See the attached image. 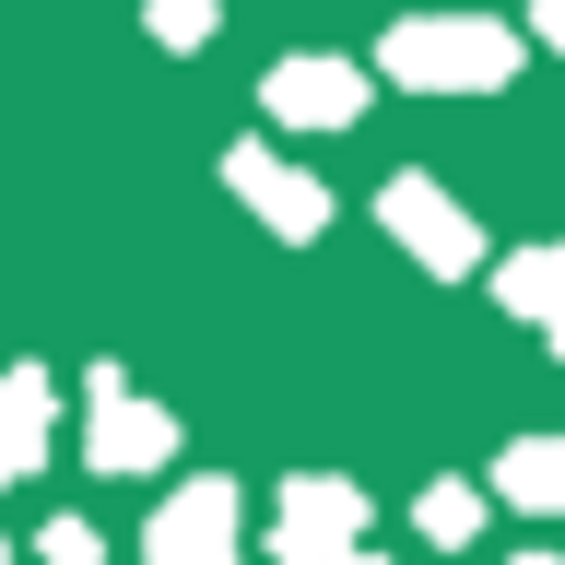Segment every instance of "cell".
I'll list each match as a JSON object with an SVG mask.
<instances>
[{
	"label": "cell",
	"mask_w": 565,
	"mask_h": 565,
	"mask_svg": "<svg viewBox=\"0 0 565 565\" xmlns=\"http://www.w3.org/2000/svg\"><path fill=\"white\" fill-rule=\"evenodd\" d=\"M530 60L519 24H494V12H401L377 35V83L401 95H507Z\"/></svg>",
	"instance_id": "6da1fadb"
},
{
	"label": "cell",
	"mask_w": 565,
	"mask_h": 565,
	"mask_svg": "<svg viewBox=\"0 0 565 565\" xmlns=\"http://www.w3.org/2000/svg\"><path fill=\"white\" fill-rule=\"evenodd\" d=\"M141 565H247V494L224 471H189V483L141 519Z\"/></svg>",
	"instance_id": "7a4b0ae2"
},
{
	"label": "cell",
	"mask_w": 565,
	"mask_h": 565,
	"mask_svg": "<svg viewBox=\"0 0 565 565\" xmlns=\"http://www.w3.org/2000/svg\"><path fill=\"white\" fill-rule=\"evenodd\" d=\"M377 224L401 236V259H413V271H436V282H471V259H483V224H471V212H459L424 166L377 177Z\"/></svg>",
	"instance_id": "3957f363"
},
{
	"label": "cell",
	"mask_w": 565,
	"mask_h": 565,
	"mask_svg": "<svg viewBox=\"0 0 565 565\" xmlns=\"http://www.w3.org/2000/svg\"><path fill=\"white\" fill-rule=\"evenodd\" d=\"M83 459L118 471V483H141V471H166V459H177V413H166V401H141L118 365H95V377H83Z\"/></svg>",
	"instance_id": "277c9868"
},
{
	"label": "cell",
	"mask_w": 565,
	"mask_h": 565,
	"mask_svg": "<svg viewBox=\"0 0 565 565\" xmlns=\"http://www.w3.org/2000/svg\"><path fill=\"white\" fill-rule=\"evenodd\" d=\"M353 542H365V494L342 471H295L271 507V565H342Z\"/></svg>",
	"instance_id": "5b68a950"
},
{
	"label": "cell",
	"mask_w": 565,
	"mask_h": 565,
	"mask_svg": "<svg viewBox=\"0 0 565 565\" xmlns=\"http://www.w3.org/2000/svg\"><path fill=\"white\" fill-rule=\"evenodd\" d=\"M259 106L282 130H353L365 118V60H330V47H295V60L259 71Z\"/></svg>",
	"instance_id": "8992f818"
},
{
	"label": "cell",
	"mask_w": 565,
	"mask_h": 565,
	"mask_svg": "<svg viewBox=\"0 0 565 565\" xmlns=\"http://www.w3.org/2000/svg\"><path fill=\"white\" fill-rule=\"evenodd\" d=\"M224 189H236L282 247H307L318 224H330V189H318L307 166H282V141H236V153H224Z\"/></svg>",
	"instance_id": "52a82bcc"
},
{
	"label": "cell",
	"mask_w": 565,
	"mask_h": 565,
	"mask_svg": "<svg viewBox=\"0 0 565 565\" xmlns=\"http://www.w3.org/2000/svg\"><path fill=\"white\" fill-rule=\"evenodd\" d=\"M47 436H60V377L47 365H0V459H12V483L47 471Z\"/></svg>",
	"instance_id": "ba28073f"
},
{
	"label": "cell",
	"mask_w": 565,
	"mask_h": 565,
	"mask_svg": "<svg viewBox=\"0 0 565 565\" xmlns=\"http://www.w3.org/2000/svg\"><path fill=\"white\" fill-rule=\"evenodd\" d=\"M494 307L530 318V330L565 353V247H507V259H494Z\"/></svg>",
	"instance_id": "9c48e42d"
},
{
	"label": "cell",
	"mask_w": 565,
	"mask_h": 565,
	"mask_svg": "<svg viewBox=\"0 0 565 565\" xmlns=\"http://www.w3.org/2000/svg\"><path fill=\"white\" fill-rule=\"evenodd\" d=\"M494 494L530 519H565V436H507L494 448Z\"/></svg>",
	"instance_id": "30bf717a"
},
{
	"label": "cell",
	"mask_w": 565,
	"mask_h": 565,
	"mask_svg": "<svg viewBox=\"0 0 565 565\" xmlns=\"http://www.w3.org/2000/svg\"><path fill=\"white\" fill-rule=\"evenodd\" d=\"M483 507H494V483L471 494V483L448 471V483H424V494H413V530L436 542V554H471V542H483Z\"/></svg>",
	"instance_id": "8fae6325"
},
{
	"label": "cell",
	"mask_w": 565,
	"mask_h": 565,
	"mask_svg": "<svg viewBox=\"0 0 565 565\" xmlns=\"http://www.w3.org/2000/svg\"><path fill=\"white\" fill-rule=\"evenodd\" d=\"M212 24H224V0H141V35L153 47H212Z\"/></svg>",
	"instance_id": "7c38bea8"
},
{
	"label": "cell",
	"mask_w": 565,
	"mask_h": 565,
	"mask_svg": "<svg viewBox=\"0 0 565 565\" xmlns=\"http://www.w3.org/2000/svg\"><path fill=\"white\" fill-rule=\"evenodd\" d=\"M35 565H106V530L83 519V507H60V519L35 530Z\"/></svg>",
	"instance_id": "4fadbf2b"
},
{
	"label": "cell",
	"mask_w": 565,
	"mask_h": 565,
	"mask_svg": "<svg viewBox=\"0 0 565 565\" xmlns=\"http://www.w3.org/2000/svg\"><path fill=\"white\" fill-rule=\"evenodd\" d=\"M530 35H542V47H565V0H542V12H530Z\"/></svg>",
	"instance_id": "5bb4252c"
},
{
	"label": "cell",
	"mask_w": 565,
	"mask_h": 565,
	"mask_svg": "<svg viewBox=\"0 0 565 565\" xmlns=\"http://www.w3.org/2000/svg\"><path fill=\"white\" fill-rule=\"evenodd\" d=\"M507 565H554V554H507Z\"/></svg>",
	"instance_id": "9a60e30c"
},
{
	"label": "cell",
	"mask_w": 565,
	"mask_h": 565,
	"mask_svg": "<svg viewBox=\"0 0 565 565\" xmlns=\"http://www.w3.org/2000/svg\"><path fill=\"white\" fill-rule=\"evenodd\" d=\"M0 483H12V459H0Z\"/></svg>",
	"instance_id": "2e32d148"
},
{
	"label": "cell",
	"mask_w": 565,
	"mask_h": 565,
	"mask_svg": "<svg viewBox=\"0 0 565 565\" xmlns=\"http://www.w3.org/2000/svg\"><path fill=\"white\" fill-rule=\"evenodd\" d=\"M0 565H12V542H0Z\"/></svg>",
	"instance_id": "e0dca14e"
},
{
	"label": "cell",
	"mask_w": 565,
	"mask_h": 565,
	"mask_svg": "<svg viewBox=\"0 0 565 565\" xmlns=\"http://www.w3.org/2000/svg\"><path fill=\"white\" fill-rule=\"evenodd\" d=\"M342 565H365V554H342Z\"/></svg>",
	"instance_id": "ac0fdd59"
}]
</instances>
